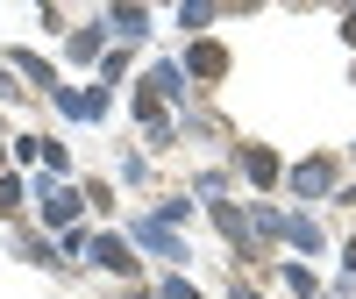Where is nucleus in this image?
<instances>
[{"label": "nucleus", "instance_id": "nucleus-3", "mask_svg": "<svg viewBox=\"0 0 356 299\" xmlns=\"http://www.w3.org/2000/svg\"><path fill=\"white\" fill-rule=\"evenodd\" d=\"M292 186H300V193H321V186H328V164H300V171H292Z\"/></svg>", "mask_w": 356, "mask_h": 299}, {"label": "nucleus", "instance_id": "nucleus-4", "mask_svg": "<svg viewBox=\"0 0 356 299\" xmlns=\"http://www.w3.org/2000/svg\"><path fill=\"white\" fill-rule=\"evenodd\" d=\"M43 214H50V221H72V214H79V200H72V193H65V186H57V193H50V200H43Z\"/></svg>", "mask_w": 356, "mask_h": 299}, {"label": "nucleus", "instance_id": "nucleus-2", "mask_svg": "<svg viewBox=\"0 0 356 299\" xmlns=\"http://www.w3.org/2000/svg\"><path fill=\"white\" fill-rule=\"evenodd\" d=\"M243 164H250V178H257V186H271V178H278V164H271V150H250Z\"/></svg>", "mask_w": 356, "mask_h": 299}, {"label": "nucleus", "instance_id": "nucleus-5", "mask_svg": "<svg viewBox=\"0 0 356 299\" xmlns=\"http://www.w3.org/2000/svg\"><path fill=\"white\" fill-rule=\"evenodd\" d=\"M342 36H349V43H356V15H349V29H342Z\"/></svg>", "mask_w": 356, "mask_h": 299}, {"label": "nucleus", "instance_id": "nucleus-6", "mask_svg": "<svg viewBox=\"0 0 356 299\" xmlns=\"http://www.w3.org/2000/svg\"><path fill=\"white\" fill-rule=\"evenodd\" d=\"M235 299H257V292H235Z\"/></svg>", "mask_w": 356, "mask_h": 299}, {"label": "nucleus", "instance_id": "nucleus-1", "mask_svg": "<svg viewBox=\"0 0 356 299\" xmlns=\"http://www.w3.org/2000/svg\"><path fill=\"white\" fill-rule=\"evenodd\" d=\"M193 72H200V79H221V72H228V57H221L214 43H200V50H193Z\"/></svg>", "mask_w": 356, "mask_h": 299}]
</instances>
